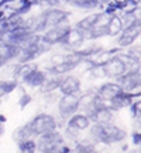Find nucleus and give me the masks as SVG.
<instances>
[{"label": "nucleus", "instance_id": "f257e3e1", "mask_svg": "<svg viewBox=\"0 0 141 153\" xmlns=\"http://www.w3.org/2000/svg\"><path fill=\"white\" fill-rule=\"evenodd\" d=\"M90 128V138L92 143H116L122 142L127 136V132L118 126L113 125L112 122L109 124H93Z\"/></svg>", "mask_w": 141, "mask_h": 153}, {"label": "nucleus", "instance_id": "f03ea898", "mask_svg": "<svg viewBox=\"0 0 141 153\" xmlns=\"http://www.w3.org/2000/svg\"><path fill=\"white\" fill-rule=\"evenodd\" d=\"M61 145H64V138L58 131H50L45 134L40 135V140L37 143V150L40 153H48L54 150V149L59 148Z\"/></svg>", "mask_w": 141, "mask_h": 153}, {"label": "nucleus", "instance_id": "7ed1b4c3", "mask_svg": "<svg viewBox=\"0 0 141 153\" xmlns=\"http://www.w3.org/2000/svg\"><path fill=\"white\" fill-rule=\"evenodd\" d=\"M31 129H33L34 135H42L50 131H55L58 124L56 120L50 114H40V115L34 117L31 122H28Z\"/></svg>", "mask_w": 141, "mask_h": 153}, {"label": "nucleus", "instance_id": "20e7f679", "mask_svg": "<svg viewBox=\"0 0 141 153\" xmlns=\"http://www.w3.org/2000/svg\"><path fill=\"white\" fill-rule=\"evenodd\" d=\"M79 110V96L78 94H64L58 102V111L62 120H68L70 115Z\"/></svg>", "mask_w": 141, "mask_h": 153}, {"label": "nucleus", "instance_id": "39448f33", "mask_svg": "<svg viewBox=\"0 0 141 153\" xmlns=\"http://www.w3.org/2000/svg\"><path fill=\"white\" fill-rule=\"evenodd\" d=\"M140 72L137 70V72H126V73H123L120 77H118V86L122 87L123 91H127V93H130L133 91L134 88H138L140 87Z\"/></svg>", "mask_w": 141, "mask_h": 153}, {"label": "nucleus", "instance_id": "423d86ee", "mask_svg": "<svg viewBox=\"0 0 141 153\" xmlns=\"http://www.w3.org/2000/svg\"><path fill=\"white\" fill-rule=\"evenodd\" d=\"M104 76L109 77H120L123 73H126V66L118 58H110L103 65Z\"/></svg>", "mask_w": 141, "mask_h": 153}, {"label": "nucleus", "instance_id": "0eeeda50", "mask_svg": "<svg viewBox=\"0 0 141 153\" xmlns=\"http://www.w3.org/2000/svg\"><path fill=\"white\" fill-rule=\"evenodd\" d=\"M122 91H123L122 87L117 83H104L103 86L99 87V90L96 93H98V96L104 102H109V101H112L114 97H117Z\"/></svg>", "mask_w": 141, "mask_h": 153}, {"label": "nucleus", "instance_id": "6e6552de", "mask_svg": "<svg viewBox=\"0 0 141 153\" xmlns=\"http://www.w3.org/2000/svg\"><path fill=\"white\" fill-rule=\"evenodd\" d=\"M90 124H92L90 120L85 115V114H74V115H70L69 118H68V121H66V126H69V128L78 131V132L88 129L90 126Z\"/></svg>", "mask_w": 141, "mask_h": 153}, {"label": "nucleus", "instance_id": "1a4fd4ad", "mask_svg": "<svg viewBox=\"0 0 141 153\" xmlns=\"http://www.w3.org/2000/svg\"><path fill=\"white\" fill-rule=\"evenodd\" d=\"M89 120L93 124H109L113 120V111L107 105H103V107H100V108H98L89 117Z\"/></svg>", "mask_w": 141, "mask_h": 153}, {"label": "nucleus", "instance_id": "9d476101", "mask_svg": "<svg viewBox=\"0 0 141 153\" xmlns=\"http://www.w3.org/2000/svg\"><path fill=\"white\" fill-rule=\"evenodd\" d=\"M66 17V14L64 11H59V10H52L50 13L44 14L41 21V25H40V30L45 27H51V25H58L62 20Z\"/></svg>", "mask_w": 141, "mask_h": 153}, {"label": "nucleus", "instance_id": "9b49d317", "mask_svg": "<svg viewBox=\"0 0 141 153\" xmlns=\"http://www.w3.org/2000/svg\"><path fill=\"white\" fill-rule=\"evenodd\" d=\"M138 34H140V25L138 23H134L131 25H128L126 28V31L123 33V35L120 37L118 39V44L122 45V47H127V45H130L137 37H138Z\"/></svg>", "mask_w": 141, "mask_h": 153}, {"label": "nucleus", "instance_id": "f8f14e48", "mask_svg": "<svg viewBox=\"0 0 141 153\" xmlns=\"http://www.w3.org/2000/svg\"><path fill=\"white\" fill-rule=\"evenodd\" d=\"M58 88L62 91V94H78L79 93V88H80V83L76 77L69 76V77L62 79V82Z\"/></svg>", "mask_w": 141, "mask_h": 153}, {"label": "nucleus", "instance_id": "ddd939ff", "mask_svg": "<svg viewBox=\"0 0 141 153\" xmlns=\"http://www.w3.org/2000/svg\"><path fill=\"white\" fill-rule=\"evenodd\" d=\"M69 31V28L66 25H56L55 28H52L51 31H48L44 37V41L45 42H50V44H54V42H59L62 41V38L65 37V34Z\"/></svg>", "mask_w": 141, "mask_h": 153}, {"label": "nucleus", "instance_id": "4468645a", "mask_svg": "<svg viewBox=\"0 0 141 153\" xmlns=\"http://www.w3.org/2000/svg\"><path fill=\"white\" fill-rule=\"evenodd\" d=\"M33 136H34V132H33V129H31L30 124H26V125L20 126L19 129L14 131L13 139L16 140L17 143H20V142H23V140L33 139Z\"/></svg>", "mask_w": 141, "mask_h": 153}, {"label": "nucleus", "instance_id": "2eb2a0df", "mask_svg": "<svg viewBox=\"0 0 141 153\" xmlns=\"http://www.w3.org/2000/svg\"><path fill=\"white\" fill-rule=\"evenodd\" d=\"M83 41V33L80 30H69L65 34V37L62 38V42H65L70 47H76Z\"/></svg>", "mask_w": 141, "mask_h": 153}, {"label": "nucleus", "instance_id": "dca6fc26", "mask_svg": "<svg viewBox=\"0 0 141 153\" xmlns=\"http://www.w3.org/2000/svg\"><path fill=\"white\" fill-rule=\"evenodd\" d=\"M23 80L30 86H41L42 82L45 80V74L40 72V70L33 69L31 72H28L26 76L23 77Z\"/></svg>", "mask_w": 141, "mask_h": 153}, {"label": "nucleus", "instance_id": "f3484780", "mask_svg": "<svg viewBox=\"0 0 141 153\" xmlns=\"http://www.w3.org/2000/svg\"><path fill=\"white\" fill-rule=\"evenodd\" d=\"M122 28H123L122 20L118 19V17H116V16L110 17L107 25H106V34H109V35H117L122 31Z\"/></svg>", "mask_w": 141, "mask_h": 153}, {"label": "nucleus", "instance_id": "a211bd4d", "mask_svg": "<svg viewBox=\"0 0 141 153\" xmlns=\"http://www.w3.org/2000/svg\"><path fill=\"white\" fill-rule=\"evenodd\" d=\"M74 153H99L94 149V143L89 140H78L74 149Z\"/></svg>", "mask_w": 141, "mask_h": 153}, {"label": "nucleus", "instance_id": "6ab92c4d", "mask_svg": "<svg viewBox=\"0 0 141 153\" xmlns=\"http://www.w3.org/2000/svg\"><path fill=\"white\" fill-rule=\"evenodd\" d=\"M98 16L99 14H92L89 17H86L85 20H82L78 24V30H80V31H89V30H92L94 23H96V20H98Z\"/></svg>", "mask_w": 141, "mask_h": 153}, {"label": "nucleus", "instance_id": "aec40b11", "mask_svg": "<svg viewBox=\"0 0 141 153\" xmlns=\"http://www.w3.org/2000/svg\"><path fill=\"white\" fill-rule=\"evenodd\" d=\"M62 79H45L44 82H42V90L44 91H54L55 88L59 87V84H61Z\"/></svg>", "mask_w": 141, "mask_h": 153}, {"label": "nucleus", "instance_id": "412c9836", "mask_svg": "<svg viewBox=\"0 0 141 153\" xmlns=\"http://www.w3.org/2000/svg\"><path fill=\"white\" fill-rule=\"evenodd\" d=\"M16 86H17L16 82H0V97L11 93L16 88Z\"/></svg>", "mask_w": 141, "mask_h": 153}, {"label": "nucleus", "instance_id": "4be33fe9", "mask_svg": "<svg viewBox=\"0 0 141 153\" xmlns=\"http://www.w3.org/2000/svg\"><path fill=\"white\" fill-rule=\"evenodd\" d=\"M19 146H20V152H34L35 148H37V145L34 143L33 139L23 140V142L19 143Z\"/></svg>", "mask_w": 141, "mask_h": 153}, {"label": "nucleus", "instance_id": "5701e85b", "mask_svg": "<svg viewBox=\"0 0 141 153\" xmlns=\"http://www.w3.org/2000/svg\"><path fill=\"white\" fill-rule=\"evenodd\" d=\"M74 3L79 7H94L99 4V0H74Z\"/></svg>", "mask_w": 141, "mask_h": 153}, {"label": "nucleus", "instance_id": "b1692460", "mask_svg": "<svg viewBox=\"0 0 141 153\" xmlns=\"http://www.w3.org/2000/svg\"><path fill=\"white\" fill-rule=\"evenodd\" d=\"M128 107H130V110H131L133 115L136 117V118H138V117H140V101L131 102V104H130Z\"/></svg>", "mask_w": 141, "mask_h": 153}, {"label": "nucleus", "instance_id": "393cba45", "mask_svg": "<svg viewBox=\"0 0 141 153\" xmlns=\"http://www.w3.org/2000/svg\"><path fill=\"white\" fill-rule=\"evenodd\" d=\"M140 138L141 135L138 134V132H136V134H133V142H134V145H140Z\"/></svg>", "mask_w": 141, "mask_h": 153}, {"label": "nucleus", "instance_id": "a878e982", "mask_svg": "<svg viewBox=\"0 0 141 153\" xmlns=\"http://www.w3.org/2000/svg\"><path fill=\"white\" fill-rule=\"evenodd\" d=\"M9 1H13V0H2V1H0V6L6 4V3H9Z\"/></svg>", "mask_w": 141, "mask_h": 153}, {"label": "nucleus", "instance_id": "bb28decb", "mask_svg": "<svg viewBox=\"0 0 141 153\" xmlns=\"http://www.w3.org/2000/svg\"><path fill=\"white\" fill-rule=\"evenodd\" d=\"M3 135V126H2V124H0V136Z\"/></svg>", "mask_w": 141, "mask_h": 153}, {"label": "nucleus", "instance_id": "cd10ccee", "mask_svg": "<svg viewBox=\"0 0 141 153\" xmlns=\"http://www.w3.org/2000/svg\"><path fill=\"white\" fill-rule=\"evenodd\" d=\"M107 1H110V0H99V3H107Z\"/></svg>", "mask_w": 141, "mask_h": 153}, {"label": "nucleus", "instance_id": "c85d7f7f", "mask_svg": "<svg viewBox=\"0 0 141 153\" xmlns=\"http://www.w3.org/2000/svg\"><path fill=\"white\" fill-rule=\"evenodd\" d=\"M3 19V11H0V20Z\"/></svg>", "mask_w": 141, "mask_h": 153}, {"label": "nucleus", "instance_id": "c756f323", "mask_svg": "<svg viewBox=\"0 0 141 153\" xmlns=\"http://www.w3.org/2000/svg\"><path fill=\"white\" fill-rule=\"evenodd\" d=\"M20 153H34V152H20Z\"/></svg>", "mask_w": 141, "mask_h": 153}]
</instances>
